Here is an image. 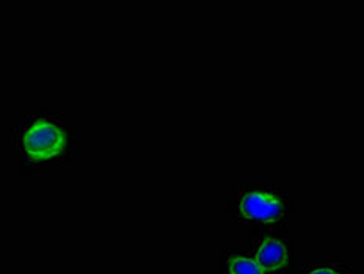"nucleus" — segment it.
I'll use <instances>...</instances> for the list:
<instances>
[{
  "instance_id": "obj_1",
  "label": "nucleus",
  "mask_w": 364,
  "mask_h": 274,
  "mask_svg": "<svg viewBox=\"0 0 364 274\" xmlns=\"http://www.w3.org/2000/svg\"><path fill=\"white\" fill-rule=\"evenodd\" d=\"M66 136L50 119H38L21 133V146L32 160H50L62 154Z\"/></svg>"
},
{
  "instance_id": "obj_2",
  "label": "nucleus",
  "mask_w": 364,
  "mask_h": 274,
  "mask_svg": "<svg viewBox=\"0 0 364 274\" xmlns=\"http://www.w3.org/2000/svg\"><path fill=\"white\" fill-rule=\"evenodd\" d=\"M242 215L252 221L270 223L283 213V202L277 194L269 192H252L242 197Z\"/></svg>"
},
{
  "instance_id": "obj_3",
  "label": "nucleus",
  "mask_w": 364,
  "mask_h": 274,
  "mask_svg": "<svg viewBox=\"0 0 364 274\" xmlns=\"http://www.w3.org/2000/svg\"><path fill=\"white\" fill-rule=\"evenodd\" d=\"M257 262L265 270H282L287 261V249L279 240L269 239L261 241L256 248Z\"/></svg>"
},
{
  "instance_id": "obj_4",
  "label": "nucleus",
  "mask_w": 364,
  "mask_h": 274,
  "mask_svg": "<svg viewBox=\"0 0 364 274\" xmlns=\"http://www.w3.org/2000/svg\"><path fill=\"white\" fill-rule=\"evenodd\" d=\"M230 274H264L259 262L250 257H234L230 263Z\"/></svg>"
},
{
  "instance_id": "obj_5",
  "label": "nucleus",
  "mask_w": 364,
  "mask_h": 274,
  "mask_svg": "<svg viewBox=\"0 0 364 274\" xmlns=\"http://www.w3.org/2000/svg\"><path fill=\"white\" fill-rule=\"evenodd\" d=\"M308 274H338V273L333 271V270H328V268H317V270L309 271Z\"/></svg>"
}]
</instances>
